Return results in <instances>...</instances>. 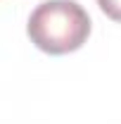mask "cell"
<instances>
[{
  "label": "cell",
  "instance_id": "cell-1",
  "mask_svg": "<svg viewBox=\"0 0 121 124\" xmlns=\"http://www.w3.org/2000/svg\"><path fill=\"white\" fill-rule=\"evenodd\" d=\"M31 43L47 55H67L90 36V17L76 0H45L29 17Z\"/></svg>",
  "mask_w": 121,
  "mask_h": 124
},
{
  "label": "cell",
  "instance_id": "cell-2",
  "mask_svg": "<svg viewBox=\"0 0 121 124\" xmlns=\"http://www.w3.org/2000/svg\"><path fill=\"white\" fill-rule=\"evenodd\" d=\"M97 5L109 19L121 22V0H97Z\"/></svg>",
  "mask_w": 121,
  "mask_h": 124
}]
</instances>
